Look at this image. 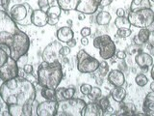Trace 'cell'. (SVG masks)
Instances as JSON below:
<instances>
[{
    "label": "cell",
    "mask_w": 154,
    "mask_h": 116,
    "mask_svg": "<svg viewBox=\"0 0 154 116\" xmlns=\"http://www.w3.org/2000/svg\"><path fill=\"white\" fill-rule=\"evenodd\" d=\"M0 98L8 105L11 116H32L36 102V89L31 81L23 76L3 81Z\"/></svg>",
    "instance_id": "6da1fadb"
},
{
    "label": "cell",
    "mask_w": 154,
    "mask_h": 116,
    "mask_svg": "<svg viewBox=\"0 0 154 116\" xmlns=\"http://www.w3.org/2000/svg\"><path fill=\"white\" fill-rule=\"evenodd\" d=\"M63 66L60 62L47 63L42 61L37 71L38 82L42 87L57 89L63 79Z\"/></svg>",
    "instance_id": "7a4b0ae2"
},
{
    "label": "cell",
    "mask_w": 154,
    "mask_h": 116,
    "mask_svg": "<svg viewBox=\"0 0 154 116\" xmlns=\"http://www.w3.org/2000/svg\"><path fill=\"white\" fill-rule=\"evenodd\" d=\"M20 31L17 24L14 21L10 14L5 10H0V47L9 53L10 47L16 39V35Z\"/></svg>",
    "instance_id": "3957f363"
},
{
    "label": "cell",
    "mask_w": 154,
    "mask_h": 116,
    "mask_svg": "<svg viewBox=\"0 0 154 116\" xmlns=\"http://www.w3.org/2000/svg\"><path fill=\"white\" fill-rule=\"evenodd\" d=\"M87 103L80 98H70L58 102L56 116H82Z\"/></svg>",
    "instance_id": "277c9868"
},
{
    "label": "cell",
    "mask_w": 154,
    "mask_h": 116,
    "mask_svg": "<svg viewBox=\"0 0 154 116\" xmlns=\"http://www.w3.org/2000/svg\"><path fill=\"white\" fill-rule=\"evenodd\" d=\"M127 18L132 26L138 28H148L154 23V12L151 8L130 11Z\"/></svg>",
    "instance_id": "5b68a950"
},
{
    "label": "cell",
    "mask_w": 154,
    "mask_h": 116,
    "mask_svg": "<svg viewBox=\"0 0 154 116\" xmlns=\"http://www.w3.org/2000/svg\"><path fill=\"white\" fill-rule=\"evenodd\" d=\"M34 10L32 9L31 5L24 2V3H19L16 4L11 8L10 11V16L14 19V21L17 24L23 26L30 25L32 23L31 21V16Z\"/></svg>",
    "instance_id": "8992f818"
},
{
    "label": "cell",
    "mask_w": 154,
    "mask_h": 116,
    "mask_svg": "<svg viewBox=\"0 0 154 116\" xmlns=\"http://www.w3.org/2000/svg\"><path fill=\"white\" fill-rule=\"evenodd\" d=\"M94 47L99 50V55L103 60L112 59L116 54V44L109 35H100L94 39Z\"/></svg>",
    "instance_id": "52a82bcc"
},
{
    "label": "cell",
    "mask_w": 154,
    "mask_h": 116,
    "mask_svg": "<svg viewBox=\"0 0 154 116\" xmlns=\"http://www.w3.org/2000/svg\"><path fill=\"white\" fill-rule=\"evenodd\" d=\"M30 39L22 30L19 31L17 35L13 46L9 50V55L13 59L18 60L21 56L27 54V52L30 48Z\"/></svg>",
    "instance_id": "ba28073f"
},
{
    "label": "cell",
    "mask_w": 154,
    "mask_h": 116,
    "mask_svg": "<svg viewBox=\"0 0 154 116\" xmlns=\"http://www.w3.org/2000/svg\"><path fill=\"white\" fill-rule=\"evenodd\" d=\"M77 70L82 74H91L97 71L100 62L96 58L91 56L84 50H80L76 55Z\"/></svg>",
    "instance_id": "9c48e42d"
},
{
    "label": "cell",
    "mask_w": 154,
    "mask_h": 116,
    "mask_svg": "<svg viewBox=\"0 0 154 116\" xmlns=\"http://www.w3.org/2000/svg\"><path fill=\"white\" fill-rule=\"evenodd\" d=\"M62 42L54 41L47 45L46 47L42 51V59L47 63H54L60 62L63 63L64 56L61 54V48H62Z\"/></svg>",
    "instance_id": "30bf717a"
},
{
    "label": "cell",
    "mask_w": 154,
    "mask_h": 116,
    "mask_svg": "<svg viewBox=\"0 0 154 116\" xmlns=\"http://www.w3.org/2000/svg\"><path fill=\"white\" fill-rule=\"evenodd\" d=\"M19 76V66L17 61L13 59L11 56H9L6 63L0 67V79L2 81H6L9 79H14Z\"/></svg>",
    "instance_id": "8fae6325"
},
{
    "label": "cell",
    "mask_w": 154,
    "mask_h": 116,
    "mask_svg": "<svg viewBox=\"0 0 154 116\" xmlns=\"http://www.w3.org/2000/svg\"><path fill=\"white\" fill-rule=\"evenodd\" d=\"M58 109V101L46 100L37 106L38 116H56Z\"/></svg>",
    "instance_id": "7c38bea8"
},
{
    "label": "cell",
    "mask_w": 154,
    "mask_h": 116,
    "mask_svg": "<svg viewBox=\"0 0 154 116\" xmlns=\"http://www.w3.org/2000/svg\"><path fill=\"white\" fill-rule=\"evenodd\" d=\"M98 8V0H80L75 11L84 14H93L97 11Z\"/></svg>",
    "instance_id": "4fadbf2b"
},
{
    "label": "cell",
    "mask_w": 154,
    "mask_h": 116,
    "mask_svg": "<svg viewBox=\"0 0 154 116\" xmlns=\"http://www.w3.org/2000/svg\"><path fill=\"white\" fill-rule=\"evenodd\" d=\"M48 16L46 12L42 11L40 8L37 10H34L31 16V21L37 27H43L47 24Z\"/></svg>",
    "instance_id": "5bb4252c"
},
{
    "label": "cell",
    "mask_w": 154,
    "mask_h": 116,
    "mask_svg": "<svg viewBox=\"0 0 154 116\" xmlns=\"http://www.w3.org/2000/svg\"><path fill=\"white\" fill-rule=\"evenodd\" d=\"M135 62L141 69L147 71L148 68L153 65V58L146 52L139 51V53H137L135 56Z\"/></svg>",
    "instance_id": "9a60e30c"
},
{
    "label": "cell",
    "mask_w": 154,
    "mask_h": 116,
    "mask_svg": "<svg viewBox=\"0 0 154 116\" xmlns=\"http://www.w3.org/2000/svg\"><path fill=\"white\" fill-rule=\"evenodd\" d=\"M104 114L102 108L99 104L91 102L85 105V108L82 111V116H102Z\"/></svg>",
    "instance_id": "2e32d148"
},
{
    "label": "cell",
    "mask_w": 154,
    "mask_h": 116,
    "mask_svg": "<svg viewBox=\"0 0 154 116\" xmlns=\"http://www.w3.org/2000/svg\"><path fill=\"white\" fill-rule=\"evenodd\" d=\"M108 81L114 86H123L125 83L124 74L119 70H112L108 74Z\"/></svg>",
    "instance_id": "e0dca14e"
},
{
    "label": "cell",
    "mask_w": 154,
    "mask_h": 116,
    "mask_svg": "<svg viewBox=\"0 0 154 116\" xmlns=\"http://www.w3.org/2000/svg\"><path fill=\"white\" fill-rule=\"evenodd\" d=\"M143 110L146 115L154 116V91L146 94V98L143 100Z\"/></svg>",
    "instance_id": "ac0fdd59"
},
{
    "label": "cell",
    "mask_w": 154,
    "mask_h": 116,
    "mask_svg": "<svg viewBox=\"0 0 154 116\" xmlns=\"http://www.w3.org/2000/svg\"><path fill=\"white\" fill-rule=\"evenodd\" d=\"M56 36L58 41L62 43H67L69 40L74 38V33L70 26H64L57 30Z\"/></svg>",
    "instance_id": "d6986e66"
},
{
    "label": "cell",
    "mask_w": 154,
    "mask_h": 116,
    "mask_svg": "<svg viewBox=\"0 0 154 116\" xmlns=\"http://www.w3.org/2000/svg\"><path fill=\"white\" fill-rule=\"evenodd\" d=\"M75 94V89L74 88H62L56 89V101H62V100H66L70 99L74 96Z\"/></svg>",
    "instance_id": "ffe728a7"
},
{
    "label": "cell",
    "mask_w": 154,
    "mask_h": 116,
    "mask_svg": "<svg viewBox=\"0 0 154 116\" xmlns=\"http://www.w3.org/2000/svg\"><path fill=\"white\" fill-rule=\"evenodd\" d=\"M80 0H57L58 6L63 11H75Z\"/></svg>",
    "instance_id": "44dd1931"
},
{
    "label": "cell",
    "mask_w": 154,
    "mask_h": 116,
    "mask_svg": "<svg viewBox=\"0 0 154 116\" xmlns=\"http://www.w3.org/2000/svg\"><path fill=\"white\" fill-rule=\"evenodd\" d=\"M111 96L115 102H123L126 97V91L122 86H114V88L111 90Z\"/></svg>",
    "instance_id": "7402d4cb"
},
{
    "label": "cell",
    "mask_w": 154,
    "mask_h": 116,
    "mask_svg": "<svg viewBox=\"0 0 154 116\" xmlns=\"http://www.w3.org/2000/svg\"><path fill=\"white\" fill-rule=\"evenodd\" d=\"M149 37H150V31H149L148 28H140L139 33L134 38V41L136 44L143 45V44L148 42Z\"/></svg>",
    "instance_id": "603a6c76"
},
{
    "label": "cell",
    "mask_w": 154,
    "mask_h": 116,
    "mask_svg": "<svg viewBox=\"0 0 154 116\" xmlns=\"http://www.w3.org/2000/svg\"><path fill=\"white\" fill-rule=\"evenodd\" d=\"M111 14L109 12L107 11H100L97 14H96V23L98 24V25H101V26H106L108 25L111 21Z\"/></svg>",
    "instance_id": "cb8c5ba5"
},
{
    "label": "cell",
    "mask_w": 154,
    "mask_h": 116,
    "mask_svg": "<svg viewBox=\"0 0 154 116\" xmlns=\"http://www.w3.org/2000/svg\"><path fill=\"white\" fill-rule=\"evenodd\" d=\"M146 8H151L150 0H132L130 5V11H136V10Z\"/></svg>",
    "instance_id": "d4e9b609"
},
{
    "label": "cell",
    "mask_w": 154,
    "mask_h": 116,
    "mask_svg": "<svg viewBox=\"0 0 154 116\" xmlns=\"http://www.w3.org/2000/svg\"><path fill=\"white\" fill-rule=\"evenodd\" d=\"M120 109L123 115H134L136 112V106L131 103H122L120 102Z\"/></svg>",
    "instance_id": "484cf974"
},
{
    "label": "cell",
    "mask_w": 154,
    "mask_h": 116,
    "mask_svg": "<svg viewBox=\"0 0 154 116\" xmlns=\"http://www.w3.org/2000/svg\"><path fill=\"white\" fill-rule=\"evenodd\" d=\"M115 25L118 29H127L131 26L128 18L125 17H118L115 21Z\"/></svg>",
    "instance_id": "4316f807"
},
{
    "label": "cell",
    "mask_w": 154,
    "mask_h": 116,
    "mask_svg": "<svg viewBox=\"0 0 154 116\" xmlns=\"http://www.w3.org/2000/svg\"><path fill=\"white\" fill-rule=\"evenodd\" d=\"M42 96L45 100H56V89L42 87Z\"/></svg>",
    "instance_id": "83f0119b"
},
{
    "label": "cell",
    "mask_w": 154,
    "mask_h": 116,
    "mask_svg": "<svg viewBox=\"0 0 154 116\" xmlns=\"http://www.w3.org/2000/svg\"><path fill=\"white\" fill-rule=\"evenodd\" d=\"M61 12H62V9L59 6H50L46 11V14H47L48 18H59Z\"/></svg>",
    "instance_id": "f1b7e54d"
},
{
    "label": "cell",
    "mask_w": 154,
    "mask_h": 116,
    "mask_svg": "<svg viewBox=\"0 0 154 116\" xmlns=\"http://www.w3.org/2000/svg\"><path fill=\"white\" fill-rule=\"evenodd\" d=\"M101 95H102V91L99 87H91V90L88 95V98L91 101H95L100 99Z\"/></svg>",
    "instance_id": "f546056e"
},
{
    "label": "cell",
    "mask_w": 154,
    "mask_h": 116,
    "mask_svg": "<svg viewBox=\"0 0 154 116\" xmlns=\"http://www.w3.org/2000/svg\"><path fill=\"white\" fill-rule=\"evenodd\" d=\"M135 81H136V84L140 87H144L148 83V79L146 75L143 74H139L135 77Z\"/></svg>",
    "instance_id": "4dcf8cb0"
},
{
    "label": "cell",
    "mask_w": 154,
    "mask_h": 116,
    "mask_svg": "<svg viewBox=\"0 0 154 116\" xmlns=\"http://www.w3.org/2000/svg\"><path fill=\"white\" fill-rule=\"evenodd\" d=\"M108 71H109V65L104 60L99 64V67L97 69V74L99 76H105L108 75Z\"/></svg>",
    "instance_id": "1f68e13d"
},
{
    "label": "cell",
    "mask_w": 154,
    "mask_h": 116,
    "mask_svg": "<svg viewBox=\"0 0 154 116\" xmlns=\"http://www.w3.org/2000/svg\"><path fill=\"white\" fill-rule=\"evenodd\" d=\"M9 56H10L9 53L5 50L3 47H0V67H2L5 63H6Z\"/></svg>",
    "instance_id": "d6a6232c"
},
{
    "label": "cell",
    "mask_w": 154,
    "mask_h": 116,
    "mask_svg": "<svg viewBox=\"0 0 154 116\" xmlns=\"http://www.w3.org/2000/svg\"><path fill=\"white\" fill-rule=\"evenodd\" d=\"M131 30H130L129 28L127 29H119L118 32H117V36L119 38H122V39H124V38H128L130 35H131Z\"/></svg>",
    "instance_id": "836d02e7"
},
{
    "label": "cell",
    "mask_w": 154,
    "mask_h": 116,
    "mask_svg": "<svg viewBox=\"0 0 154 116\" xmlns=\"http://www.w3.org/2000/svg\"><path fill=\"white\" fill-rule=\"evenodd\" d=\"M98 104H99V105L101 106V108H102L103 112H104V111H106V110H107V108L110 106V101L108 99V97H102V98L100 99Z\"/></svg>",
    "instance_id": "e575fe53"
},
{
    "label": "cell",
    "mask_w": 154,
    "mask_h": 116,
    "mask_svg": "<svg viewBox=\"0 0 154 116\" xmlns=\"http://www.w3.org/2000/svg\"><path fill=\"white\" fill-rule=\"evenodd\" d=\"M38 8L42 11L46 12L48 8H49V0H38Z\"/></svg>",
    "instance_id": "d590c367"
},
{
    "label": "cell",
    "mask_w": 154,
    "mask_h": 116,
    "mask_svg": "<svg viewBox=\"0 0 154 116\" xmlns=\"http://www.w3.org/2000/svg\"><path fill=\"white\" fill-rule=\"evenodd\" d=\"M91 84H88V83H84V84H82L81 87H80V91H81V93L83 94L84 96H88L89 93L91 92Z\"/></svg>",
    "instance_id": "8d00e7d4"
},
{
    "label": "cell",
    "mask_w": 154,
    "mask_h": 116,
    "mask_svg": "<svg viewBox=\"0 0 154 116\" xmlns=\"http://www.w3.org/2000/svg\"><path fill=\"white\" fill-rule=\"evenodd\" d=\"M60 52H61V54L63 56L66 57V56H67L70 53V47H69L67 46H66V47L63 46L62 48H61V50H60Z\"/></svg>",
    "instance_id": "74e56055"
},
{
    "label": "cell",
    "mask_w": 154,
    "mask_h": 116,
    "mask_svg": "<svg viewBox=\"0 0 154 116\" xmlns=\"http://www.w3.org/2000/svg\"><path fill=\"white\" fill-rule=\"evenodd\" d=\"M112 2H113V0H98V4H99V7L100 8L107 7Z\"/></svg>",
    "instance_id": "f35d334b"
},
{
    "label": "cell",
    "mask_w": 154,
    "mask_h": 116,
    "mask_svg": "<svg viewBox=\"0 0 154 116\" xmlns=\"http://www.w3.org/2000/svg\"><path fill=\"white\" fill-rule=\"evenodd\" d=\"M81 35L82 37H88L91 35V28L90 27H84L81 29Z\"/></svg>",
    "instance_id": "ab89813d"
},
{
    "label": "cell",
    "mask_w": 154,
    "mask_h": 116,
    "mask_svg": "<svg viewBox=\"0 0 154 116\" xmlns=\"http://www.w3.org/2000/svg\"><path fill=\"white\" fill-rule=\"evenodd\" d=\"M23 72H25V74H32V72H33V66L30 65V64H25L23 66Z\"/></svg>",
    "instance_id": "60d3db41"
},
{
    "label": "cell",
    "mask_w": 154,
    "mask_h": 116,
    "mask_svg": "<svg viewBox=\"0 0 154 116\" xmlns=\"http://www.w3.org/2000/svg\"><path fill=\"white\" fill-rule=\"evenodd\" d=\"M116 55H117V58L119 60H124L125 58H126V53L123 50H118L116 52Z\"/></svg>",
    "instance_id": "b9f144b4"
},
{
    "label": "cell",
    "mask_w": 154,
    "mask_h": 116,
    "mask_svg": "<svg viewBox=\"0 0 154 116\" xmlns=\"http://www.w3.org/2000/svg\"><path fill=\"white\" fill-rule=\"evenodd\" d=\"M9 3H10V0H0V7H2L5 11H6L8 9Z\"/></svg>",
    "instance_id": "7bdbcfd3"
},
{
    "label": "cell",
    "mask_w": 154,
    "mask_h": 116,
    "mask_svg": "<svg viewBox=\"0 0 154 116\" xmlns=\"http://www.w3.org/2000/svg\"><path fill=\"white\" fill-rule=\"evenodd\" d=\"M66 46L69 47H70V48H72V47H76V45H77V42H76V40L73 38V39H71V40H69L67 43H66Z\"/></svg>",
    "instance_id": "ee69618b"
},
{
    "label": "cell",
    "mask_w": 154,
    "mask_h": 116,
    "mask_svg": "<svg viewBox=\"0 0 154 116\" xmlns=\"http://www.w3.org/2000/svg\"><path fill=\"white\" fill-rule=\"evenodd\" d=\"M58 21H59V18H48L47 24H49V25H55V24H57V23H58Z\"/></svg>",
    "instance_id": "f6af8a7d"
},
{
    "label": "cell",
    "mask_w": 154,
    "mask_h": 116,
    "mask_svg": "<svg viewBox=\"0 0 154 116\" xmlns=\"http://www.w3.org/2000/svg\"><path fill=\"white\" fill-rule=\"evenodd\" d=\"M116 14H117V17H124L125 16V11L123 8H119L117 9V12H116Z\"/></svg>",
    "instance_id": "bcb514c9"
},
{
    "label": "cell",
    "mask_w": 154,
    "mask_h": 116,
    "mask_svg": "<svg viewBox=\"0 0 154 116\" xmlns=\"http://www.w3.org/2000/svg\"><path fill=\"white\" fill-rule=\"evenodd\" d=\"M81 44L83 46H88L89 45V40H88V38L87 37H82L81 39Z\"/></svg>",
    "instance_id": "7dc6e473"
},
{
    "label": "cell",
    "mask_w": 154,
    "mask_h": 116,
    "mask_svg": "<svg viewBox=\"0 0 154 116\" xmlns=\"http://www.w3.org/2000/svg\"><path fill=\"white\" fill-rule=\"evenodd\" d=\"M25 79H28L29 81H31L32 83H33L34 81H36V79H35V77H34V76H33V75H32V74H27V76L25 77Z\"/></svg>",
    "instance_id": "c3c4849f"
},
{
    "label": "cell",
    "mask_w": 154,
    "mask_h": 116,
    "mask_svg": "<svg viewBox=\"0 0 154 116\" xmlns=\"http://www.w3.org/2000/svg\"><path fill=\"white\" fill-rule=\"evenodd\" d=\"M78 18H79V21H83L85 18V14L82 13H78Z\"/></svg>",
    "instance_id": "681fc988"
},
{
    "label": "cell",
    "mask_w": 154,
    "mask_h": 116,
    "mask_svg": "<svg viewBox=\"0 0 154 116\" xmlns=\"http://www.w3.org/2000/svg\"><path fill=\"white\" fill-rule=\"evenodd\" d=\"M2 115H3V116H11V114H10V112H9V110L3 111V112H2Z\"/></svg>",
    "instance_id": "f907efd6"
},
{
    "label": "cell",
    "mask_w": 154,
    "mask_h": 116,
    "mask_svg": "<svg viewBox=\"0 0 154 116\" xmlns=\"http://www.w3.org/2000/svg\"><path fill=\"white\" fill-rule=\"evenodd\" d=\"M151 77L154 80V65H152V68H151Z\"/></svg>",
    "instance_id": "816d5d0a"
},
{
    "label": "cell",
    "mask_w": 154,
    "mask_h": 116,
    "mask_svg": "<svg viewBox=\"0 0 154 116\" xmlns=\"http://www.w3.org/2000/svg\"><path fill=\"white\" fill-rule=\"evenodd\" d=\"M96 82H97V84H99V85H101V84L103 83V81H102V79H96Z\"/></svg>",
    "instance_id": "f5cc1de1"
},
{
    "label": "cell",
    "mask_w": 154,
    "mask_h": 116,
    "mask_svg": "<svg viewBox=\"0 0 154 116\" xmlns=\"http://www.w3.org/2000/svg\"><path fill=\"white\" fill-rule=\"evenodd\" d=\"M150 89H151V91H154V80L151 82V84H150Z\"/></svg>",
    "instance_id": "db71d44e"
},
{
    "label": "cell",
    "mask_w": 154,
    "mask_h": 116,
    "mask_svg": "<svg viewBox=\"0 0 154 116\" xmlns=\"http://www.w3.org/2000/svg\"><path fill=\"white\" fill-rule=\"evenodd\" d=\"M67 23H69V26L71 27V24H72V21H70V19H69V21H67Z\"/></svg>",
    "instance_id": "11a10c76"
},
{
    "label": "cell",
    "mask_w": 154,
    "mask_h": 116,
    "mask_svg": "<svg viewBox=\"0 0 154 116\" xmlns=\"http://www.w3.org/2000/svg\"><path fill=\"white\" fill-rule=\"evenodd\" d=\"M150 1H152V2H154V0H150Z\"/></svg>",
    "instance_id": "9f6ffc18"
}]
</instances>
